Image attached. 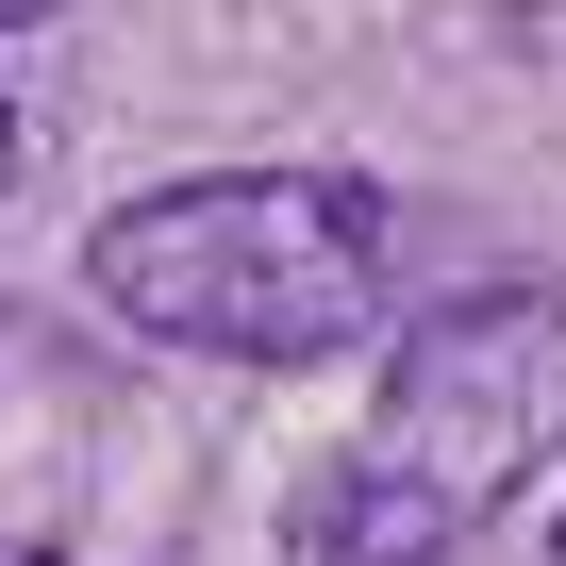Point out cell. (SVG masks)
<instances>
[{
	"label": "cell",
	"mask_w": 566,
	"mask_h": 566,
	"mask_svg": "<svg viewBox=\"0 0 566 566\" xmlns=\"http://www.w3.org/2000/svg\"><path fill=\"white\" fill-rule=\"evenodd\" d=\"M84 283L150 350L217 367H317L384 317V200L334 167H200L84 233Z\"/></svg>",
	"instance_id": "1"
},
{
	"label": "cell",
	"mask_w": 566,
	"mask_h": 566,
	"mask_svg": "<svg viewBox=\"0 0 566 566\" xmlns=\"http://www.w3.org/2000/svg\"><path fill=\"white\" fill-rule=\"evenodd\" d=\"M533 450H566V301H549V283H483V301H450V317L400 334L350 483L417 549H450L467 516H500L533 483Z\"/></svg>",
	"instance_id": "2"
},
{
	"label": "cell",
	"mask_w": 566,
	"mask_h": 566,
	"mask_svg": "<svg viewBox=\"0 0 566 566\" xmlns=\"http://www.w3.org/2000/svg\"><path fill=\"white\" fill-rule=\"evenodd\" d=\"M283 566H433V549H417V533H400V516H384V500L334 467V483L301 500V533H283Z\"/></svg>",
	"instance_id": "3"
},
{
	"label": "cell",
	"mask_w": 566,
	"mask_h": 566,
	"mask_svg": "<svg viewBox=\"0 0 566 566\" xmlns=\"http://www.w3.org/2000/svg\"><path fill=\"white\" fill-rule=\"evenodd\" d=\"M0 18H51V0H0Z\"/></svg>",
	"instance_id": "4"
},
{
	"label": "cell",
	"mask_w": 566,
	"mask_h": 566,
	"mask_svg": "<svg viewBox=\"0 0 566 566\" xmlns=\"http://www.w3.org/2000/svg\"><path fill=\"white\" fill-rule=\"evenodd\" d=\"M0 167H18V117H0Z\"/></svg>",
	"instance_id": "5"
},
{
	"label": "cell",
	"mask_w": 566,
	"mask_h": 566,
	"mask_svg": "<svg viewBox=\"0 0 566 566\" xmlns=\"http://www.w3.org/2000/svg\"><path fill=\"white\" fill-rule=\"evenodd\" d=\"M549 566H566V533H549Z\"/></svg>",
	"instance_id": "6"
}]
</instances>
